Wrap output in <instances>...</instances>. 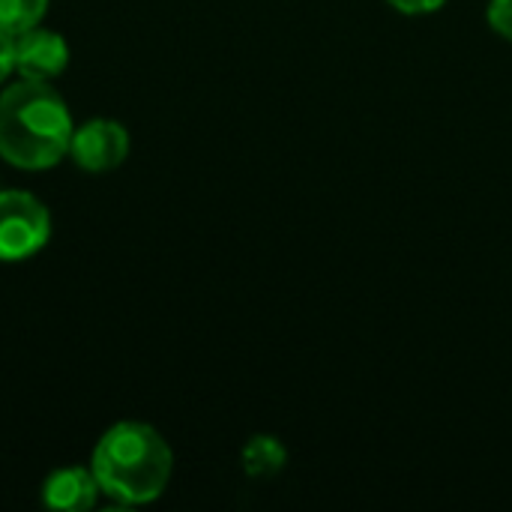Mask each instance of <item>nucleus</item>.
<instances>
[{"label": "nucleus", "instance_id": "nucleus-1", "mask_svg": "<svg viewBox=\"0 0 512 512\" xmlns=\"http://www.w3.org/2000/svg\"><path fill=\"white\" fill-rule=\"evenodd\" d=\"M72 117L45 81H18L0 93V156L24 171H45L69 153Z\"/></svg>", "mask_w": 512, "mask_h": 512}, {"label": "nucleus", "instance_id": "nucleus-9", "mask_svg": "<svg viewBox=\"0 0 512 512\" xmlns=\"http://www.w3.org/2000/svg\"><path fill=\"white\" fill-rule=\"evenodd\" d=\"M486 21L501 39L512 42V0H489Z\"/></svg>", "mask_w": 512, "mask_h": 512}, {"label": "nucleus", "instance_id": "nucleus-10", "mask_svg": "<svg viewBox=\"0 0 512 512\" xmlns=\"http://www.w3.org/2000/svg\"><path fill=\"white\" fill-rule=\"evenodd\" d=\"M396 12L402 15H432L438 12L447 0H387Z\"/></svg>", "mask_w": 512, "mask_h": 512}, {"label": "nucleus", "instance_id": "nucleus-7", "mask_svg": "<svg viewBox=\"0 0 512 512\" xmlns=\"http://www.w3.org/2000/svg\"><path fill=\"white\" fill-rule=\"evenodd\" d=\"M282 465L285 447L270 435H258L243 447V468L249 477H273L276 471H282Z\"/></svg>", "mask_w": 512, "mask_h": 512}, {"label": "nucleus", "instance_id": "nucleus-5", "mask_svg": "<svg viewBox=\"0 0 512 512\" xmlns=\"http://www.w3.org/2000/svg\"><path fill=\"white\" fill-rule=\"evenodd\" d=\"M12 45H15V72L27 81H51L69 66L66 39L39 24L12 36Z\"/></svg>", "mask_w": 512, "mask_h": 512}, {"label": "nucleus", "instance_id": "nucleus-11", "mask_svg": "<svg viewBox=\"0 0 512 512\" xmlns=\"http://www.w3.org/2000/svg\"><path fill=\"white\" fill-rule=\"evenodd\" d=\"M15 72V45L12 36L0 30V84Z\"/></svg>", "mask_w": 512, "mask_h": 512}, {"label": "nucleus", "instance_id": "nucleus-6", "mask_svg": "<svg viewBox=\"0 0 512 512\" xmlns=\"http://www.w3.org/2000/svg\"><path fill=\"white\" fill-rule=\"evenodd\" d=\"M99 483L87 468H60L42 483V504L48 510L84 512L96 504Z\"/></svg>", "mask_w": 512, "mask_h": 512}, {"label": "nucleus", "instance_id": "nucleus-4", "mask_svg": "<svg viewBox=\"0 0 512 512\" xmlns=\"http://www.w3.org/2000/svg\"><path fill=\"white\" fill-rule=\"evenodd\" d=\"M129 153V135L114 120H87L75 126L69 141V156L78 168L90 174H102L117 168Z\"/></svg>", "mask_w": 512, "mask_h": 512}, {"label": "nucleus", "instance_id": "nucleus-3", "mask_svg": "<svg viewBox=\"0 0 512 512\" xmlns=\"http://www.w3.org/2000/svg\"><path fill=\"white\" fill-rule=\"evenodd\" d=\"M51 216L30 192L0 189V261H24L45 249Z\"/></svg>", "mask_w": 512, "mask_h": 512}, {"label": "nucleus", "instance_id": "nucleus-8", "mask_svg": "<svg viewBox=\"0 0 512 512\" xmlns=\"http://www.w3.org/2000/svg\"><path fill=\"white\" fill-rule=\"evenodd\" d=\"M48 0H0V30L18 36L42 21Z\"/></svg>", "mask_w": 512, "mask_h": 512}, {"label": "nucleus", "instance_id": "nucleus-2", "mask_svg": "<svg viewBox=\"0 0 512 512\" xmlns=\"http://www.w3.org/2000/svg\"><path fill=\"white\" fill-rule=\"evenodd\" d=\"M174 456L165 438L147 423L111 426L93 450V477L99 492L120 504H150L171 480Z\"/></svg>", "mask_w": 512, "mask_h": 512}]
</instances>
